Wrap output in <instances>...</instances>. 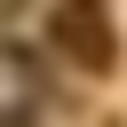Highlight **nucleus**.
<instances>
[{
    "mask_svg": "<svg viewBox=\"0 0 127 127\" xmlns=\"http://www.w3.org/2000/svg\"><path fill=\"white\" fill-rule=\"evenodd\" d=\"M48 48L79 71H111L119 56V32H111V0H56L48 16Z\"/></svg>",
    "mask_w": 127,
    "mask_h": 127,
    "instance_id": "obj_1",
    "label": "nucleus"
}]
</instances>
